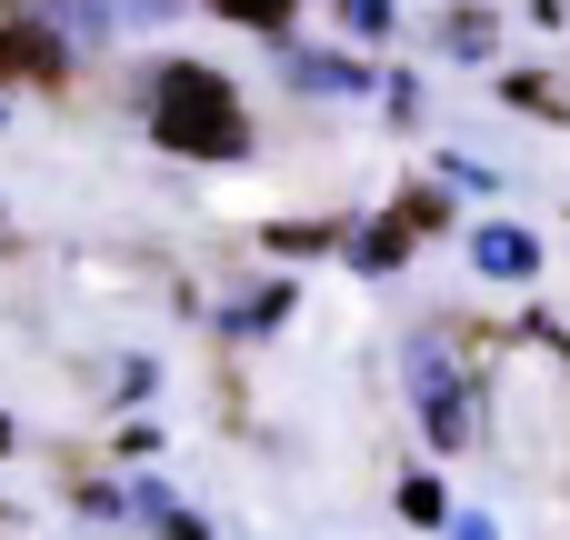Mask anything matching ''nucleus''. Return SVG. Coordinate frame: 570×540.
Returning a JSON list of instances; mask_svg holds the SVG:
<instances>
[{"mask_svg": "<svg viewBox=\"0 0 570 540\" xmlns=\"http://www.w3.org/2000/svg\"><path fill=\"white\" fill-rule=\"evenodd\" d=\"M150 130L170 160H240L250 150V110L230 90V70L210 60H160L150 70Z\"/></svg>", "mask_w": 570, "mask_h": 540, "instance_id": "1", "label": "nucleus"}, {"mask_svg": "<svg viewBox=\"0 0 570 540\" xmlns=\"http://www.w3.org/2000/svg\"><path fill=\"white\" fill-rule=\"evenodd\" d=\"M411 401H421V431H431V451H471V381H461V361L441 351V341H411Z\"/></svg>", "mask_w": 570, "mask_h": 540, "instance_id": "2", "label": "nucleus"}, {"mask_svg": "<svg viewBox=\"0 0 570 540\" xmlns=\"http://www.w3.org/2000/svg\"><path fill=\"white\" fill-rule=\"evenodd\" d=\"M441 220H451V200H441V190H401V200L351 240V261H361V271H401V261L421 251V230H441Z\"/></svg>", "mask_w": 570, "mask_h": 540, "instance_id": "3", "label": "nucleus"}, {"mask_svg": "<svg viewBox=\"0 0 570 540\" xmlns=\"http://www.w3.org/2000/svg\"><path fill=\"white\" fill-rule=\"evenodd\" d=\"M0 90H70V40L0 10Z\"/></svg>", "mask_w": 570, "mask_h": 540, "instance_id": "4", "label": "nucleus"}, {"mask_svg": "<svg viewBox=\"0 0 570 540\" xmlns=\"http://www.w3.org/2000/svg\"><path fill=\"white\" fill-rule=\"evenodd\" d=\"M471 261H481V281H531V271H541V240H531L521 220H481V230H471Z\"/></svg>", "mask_w": 570, "mask_h": 540, "instance_id": "5", "label": "nucleus"}, {"mask_svg": "<svg viewBox=\"0 0 570 540\" xmlns=\"http://www.w3.org/2000/svg\"><path fill=\"white\" fill-rule=\"evenodd\" d=\"M0 10H20V20H40V30H60L70 50L110 30V10H100V0H0Z\"/></svg>", "mask_w": 570, "mask_h": 540, "instance_id": "6", "label": "nucleus"}, {"mask_svg": "<svg viewBox=\"0 0 570 540\" xmlns=\"http://www.w3.org/2000/svg\"><path fill=\"white\" fill-rule=\"evenodd\" d=\"M291 80H301V90H331V100H361V90H371V70H361V60H331V50H301Z\"/></svg>", "mask_w": 570, "mask_h": 540, "instance_id": "7", "label": "nucleus"}, {"mask_svg": "<svg viewBox=\"0 0 570 540\" xmlns=\"http://www.w3.org/2000/svg\"><path fill=\"white\" fill-rule=\"evenodd\" d=\"M391 511H401V521H411V531H441V521H451V491H441V481H431V471H411V481H401V491H391Z\"/></svg>", "mask_w": 570, "mask_h": 540, "instance_id": "8", "label": "nucleus"}, {"mask_svg": "<svg viewBox=\"0 0 570 540\" xmlns=\"http://www.w3.org/2000/svg\"><path fill=\"white\" fill-rule=\"evenodd\" d=\"M261 240H271L281 261H311V251H331V240H351V230H341V220H271Z\"/></svg>", "mask_w": 570, "mask_h": 540, "instance_id": "9", "label": "nucleus"}, {"mask_svg": "<svg viewBox=\"0 0 570 540\" xmlns=\"http://www.w3.org/2000/svg\"><path fill=\"white\" fill-rule=\"evenodd\" d=\"M210 10H220V20H240V30H271V40H281L301 0H210Z\"/></svg>", "mask_w": 570, "mask_h": 540, "instance_id": "10", "label": "nucleus"}, {"mask_svg": "<svg viewBox=\"0 0 570 540\" xmlns=\"http://www.w3.org/2000/svg\"><path fill=\"white\" fill-rule=\"evenodd\" d=\"M511 100H521V110H541V120H570V100L541 80V70H511Z\"/></svg>", "mask_w": 570, "mask_h": 540, "instance_id": "11", "label": "nucleus"}, {"mask_svg": "<svg viewBox=\"0 0 570 540\" xmlns=\"http://www.w3.org/2000/svg\"><path fill=\"white\" fill-rule=\"evenodd\" d=\"M281 311H291V291H281V281H271V291H261V301H240V311H230V331H281Z\"/></svg>", "mask_w": 570, "mask_h": 540, "instance_id": "12", "label": "nucleus"}, {"mask_svg": "<svg viewBox=\"0 0 570 540\" xmlns=\"http://www.w3.org/2000/svg\"><path fill=\"white\" fill-rule=\"evenodd\" d=\"M341 20H351L361 40H381V30H391V0H341Z\"/></svg>", "mask_w": 570, "mask_h": 540, "instance_id": "13", "label": "nucleus"}, {"mask_svg": "<svg viewBox=\"0 0 570 540\" xmlns=\"http://www.w3.org/2000/svg\"><path fill=\"white\" fill-rule=\"evenodd\" d=\"M70 501H80V511H90V521H120V491H110V481H80V491H70Z\"/></svg>", "mask_w": 570, "mask_h": 540, "instance_id": "14", "label": "nucleus"}, {"mask_svg": "<svg viewBox=\"0 0 570 540\" xmlns=\"http://www.w3.org/2000/svg\"><path fill=\"white\" fill-rule=\"evenodd\" d=\"M160 540H210V531H200L190 511H160Z\"/></svg>", "mask_w": 570, "mask_h": 540, "instance_id": "15", "label": "nucleus"}, {"mask_svg": "<svg viewBox=\"0 0 570 540\" xmlns=\"http://www.w3.org/2000/svg\"><path fill=\"white\" fill-rule=\"evenodd\" d=\"M451 540H501V531H491L481 511H461V521H451Z\"/></svg>", "mask_w": 570, "mask_h": 540, "instance_id": "16", "label": "nucleus"}, {"mask_svg": "<svg viewBox=\"0 0 570 540\" xmlns=\"http://www.w3.org/2000/svg\"><path fill=\"white\" fill-rule=\"evenodd\" d=\"M0 461H10V421H0Z\"/></svg>", "mask_w": 570, "mask_h": 540, "instance_id": "17", "label": "nucleus"}]
</instances>
